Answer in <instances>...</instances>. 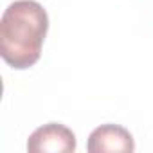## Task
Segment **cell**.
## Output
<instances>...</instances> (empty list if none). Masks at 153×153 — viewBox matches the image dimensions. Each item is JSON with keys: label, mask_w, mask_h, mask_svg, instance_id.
Here are the masks:
<instances>
[{"label": "cell", "mask_w": 153, "mask_h": 153, "mask_svg": "<svg viewBox=\"0 0 153 153\" xmlns=\"http://www.w3.org/2000/svg\"><path fill=\"white\" fill-rule=\"evenodd\" d=\"M47 29L49 16L42 4L34 0L9 4L0 20V56L16 70L33 67L42 56Z\"/></svg>", "instance_id": "cell-1"}, {"label": "cell", "mask_w": 153, "mask_h": 153, "mask_svg": "<svg viewBox=\"0 0 153 153\" xmlns=\"http://www.w3.org/2000/svg\"><path fill=\"white\" fill-rule=\"evenodd\" d=\"M27 151L31 153H72L76 151V135L70 128L59 123H49L36 128L29 140Z\"/></svg>", "instance_id": "cell-2"}, {"label": "cell", "mask_w": 153, "mask_h": 153, "mask_svg": "<svg viewBox=\"0 0 153 153\" xmlns=\"http://www.w3.org/2000/svg\"><path fill=\"white\" fill-rule=\"evenodd\" d=\"M87 149L90 153H131L135 149V142L126 128L119 124H103L90 133Z\"/></svg>", "instance_id": "cell-3"}]
</instances>
